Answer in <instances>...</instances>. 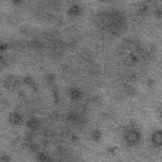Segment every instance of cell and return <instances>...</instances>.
<instances>
[{"instance_id":"obj_1","label":"cell","mask_w":162,"mask_h":162,"mask_svg":"<svg viewBox=\"0 0 162 162\" xmlns=\"http://www.w3.org/2000/svg\"><path fill=\"white\" fill-rule=\"evenodd\" d=\"M126 141H127V143L130 144H134L136 143L138 139H139V136L137 133L134 131H131L129 133H128L126 135Z\"/></svg>"},{"instance_id":"obj_2","label":"cell","mask_w":162,"mask_h":162,"mask_svg":"<svg viewBox=\"0 0 162 162\" xmlns=\"http://www.w3.org/2000/svg\"><path fill=\"white\" fill-rule=\"evenodd\" d=\"M153 141L156 145L160 146L161 144V133L160 131L157 132L153 136Z\"/></svg>"},{"instance_id":"obj_3","label":"cell","mask_w":162,"mask_h":162,"mask_svg":"<svg viewBox=\"0 0 162 162\" xmlns=\"http://www.w3.org/2000/svg\"><path fill=\"white\" fill-rule=\"evenodd\" d=\"M11 122L13 123H18L20 121V117L19 115H17V114H14L11 116Z\"/></svg>"}]
</instances>
